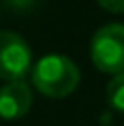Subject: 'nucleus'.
<instances>
[{"instance_id": "obj_1", "label": "nucleus", "mask_w": 124, "mask_h": 126, "mask_svg": "<svg viewBox=\"0 0 124 126\" xmlns=\"http://www.w3.org/2000/svg\"><path fill=\"white\" fill-rule=\"evenodd\" d=\"M33 87L46 97H66L77 89L81 81L79 66L62 54H48L37 60L31 70Z\"/></svg>"}, {"instance_id": "obj_7", "label": "nucleus", "mask_w": 124, "mask_h": 126, "mask_svg": "<svg viewBox=\"0 0 124 126\" xmlns=\"http://www.w3.org/2000/svg\"><path fill=\"white\" fill-rule=\"evenodd\" d=\"M97 4L108 10V13H114V15H122L124 13V0H97Z\"/></svg>"}, {"instance_id": "obj_5", "label": "nucleus", "mask_w": 124, "mask_h": 126, "mask_svg": "<svg viewBox=\"0 0 124 126\" xmlns=\"http://www.w3.org/2000/svg\"><path fill=\"white\" fill-rule=\"evenodd\" d=\"M106 101L116 112H124V72L112 77V81L106 87Z\"/></svg>"}, {"instance_id": "obj_3", "label": "nucleus", "mask_w": 124, "mask_h": 126, "mask_svg": "<svg viewBox=\"0 0 124 126\" xmlns=\"http://www.w3.org/2000/svg\"><path fill=\"white\" fill-rule=\"evenodd\" d=\"M31 70V48L15 31H0V79L23 81Z\"/></svg>"}, {"instance_id": "obj_2", "label": "nucleus", "mask_w": 124, "mask_h": 126, "mask_svg": "<svg viewBox=\"0 0 124 126\" xmlns=\"http://www.w3.org/2000/svg\"><path fill=\"white\" fill-rule=\"evenodd\" d=\"M91 62L99 72H124V25L110 23L95 31L89 44Z\"/></svg>"}, {"instance_id": "obj_6", "label": "nucleus", "mask_w": 124, "mask_h": 126, "mask_svg": "<svg viewBox=\"0 0 124 126\" xmlns=\"http://www.w3.org/2000/svg\"><path fill=\"white\" fill-rule=\"evenodd\" d=\"M2 2L6 4V8L13 10V13H29V10L35 6L37 0H2Z\"/></svg>"}, {"instance_id": "obj_4", "label": "nucleus", "mask_w": 124, "mask_h": 126, "mask_svg": "<svg viewBox=\"0 0 124 126\" xmlns=\"http://www.w3.org/2000/svg\"><path fill=\"white\" fill-rule=\"evenodd\" d=\"M33 93L25 81H10L0 89V118L17 120L29 112Z\"/></svg>"}]
</instances>
